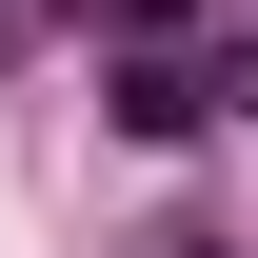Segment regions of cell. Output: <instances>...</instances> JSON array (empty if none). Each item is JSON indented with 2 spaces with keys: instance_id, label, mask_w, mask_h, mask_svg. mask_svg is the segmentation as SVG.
<instances>
[{
  "instance_id": "cell-1",
  "label": "cell",
  "mask_w": 258,
  "mask_h": 258,
  "mask_svg": "<svg viewBox=\"0 0 258 258\" xmlns=\"http://www.w3.org/2000/svg\"><path fill=\"white\" fill-rule=\"evenodd\" d=\"M0 40H20V0H0Z\"/></svg>"
}]
</instances>
